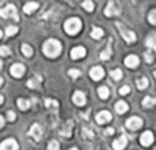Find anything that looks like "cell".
<instances>
[{
  "label": "cell",
  "mask_w": 156,
  "mask_h": 150,
  "mask_svg": "<svg viewBox=\"0 0 156 150\" xmlns=\"http://www.w3.org/2000/svg\"><path fill=\"white\" fill-rule=\"evenodd\" d=\"M126 145H127V138L125 137V135H121L118 139L114 141L112 148H114V150H123L126 148Z\"/></svg>",
  "instance_id": "obj_12"
},
{
  "label": "cell",
  "mask_w": 156,
  "mask_h": 150,
  "mask_svg": "<svg viewBox=\"0 0 156 150\" xmlns=\"http://www.w3.org/2000/svg\"><path fill=\"white\" fill-rule=\"evenodd\" d=\"M147 46L149 48V51H154L156 48V41H155V34L152 33V34H149L148 37H147V41H145Z\"/></svg>",
  "instance_id": "obj_19"
},
{
  "label": "cell",
  "mask_w": 156,
  "mask_h": 150,
  "mask_svg": "<svg viewBox=\"0 0 156 150\" xmlns=\"http://www.w3.org/2000/svg\"><path fill=\"white\" fill-rule=\"evenodd\" d=\"M103 34H104V32H103V29H100V27H93V30H92V33H90V36L94 38V40L101 38Z\"/></svg>",
  "instance_id": "obj_25"
},
{
  "label": "cell",
  "mask_w": 156,
  "mask_h": 150,
  "mask_svg": "<svg viewBox=\"0 0 156 150\" xmlns=\"http://www.w3.org/2000/svg\"><path fill=\"white\" fill-rule=\"evenodd\" d=\"M81 27H82V23H81V19H78V18H71L65 22V30L70 36L77 34L81 30Z\"/></svg>",
  "instance_id": "obj_2"
},
{
  "label": "cell",
  "mask_w": 156,
  "mask_h": 150,
  "mask_svg": "<svg viewBox=\"0 0 156 150\" xmlns=\"http://www.w3.org/2000/svg\"><path fill=\"white\" fill-rule=\"evenodd\" d=\"M60 134L63 135V137H70L71 135V126L67 128V124H66L65 128H62V131H60Z\"/></svg>",
  "instance_id": "obj_34"
},
{
  "label": "cell",
  "mask_w": 156,
  "mask_h": 150,
  "mask_svg": "<svg viewBox=\"0 0 156 150\" xmlns=\"http://www.w3.org/2000/svg\"><path fill=\"white\" fill-rule=\"evenodd\" d=\"M116 27L119 29V32H121V36L125 38V41H126L127 44H132L134 43L136 40H137V37H136V34L132 32V30H127L125 26H122L121 23H116Z\"/></svg>",
  "instance_id": "obj_4"
},
{
  "label": "cell",
  "mask_w": 156,
  "mask_h": 150,
  "mask_svg": "<svg viewBox=\"0 0 156 150\" xmlns=\"http://www.w3.org/2000/svg\"><path fill=\"white\" fill-rule=\"evenodd\" d=\"M114 132H115V130L114 128H107V135H112Z\"/></svg>",
  "instance_id": "obj_41"
},
{
  "label": "cell",
  "mask_w": 156,
  "mask_h": 150,
  "mask_svg": "<svg viewBox=\"0 0 156 150\" xmlns=\"http://www.w3.org/2000/svg\"><path fill=\"white\" fill-rule=\"evenodd\" d=\"M111 55H112V52H111V40H110V43H108L105 51H103L101 53H100V59L101 60H108L111 57Z\"/></svg>",
  "instance_id": "obj_20"
},
{
  "label": "cell",
  "mask_w": 156,
  "mask_h": 150,
  "mask_svg": "<svg viewBox=\"0 0 156 150\" xmlns=\"http://www.w3.org/2000/svg\"><path fill=\"white\" fill-rule=\"evenodd\" d=\"M141 126H143V120L140 118H137V116H133L126 121V127L130 130H138Z\"/></svg>",
  "instance_id": "obj_7"
},
{
  "label": "cell",
  "mask_w": 156,
  "mask_h": 150,
  "mask_svg": "<svg viewBox=\"0 0 156 150\" xmlns=\"http://www.w3.org/2000/svg\"><path fill=\"white\" fill-rule=\"evenodd\" d=\"M70 150H78V149H77V148H71Z\"/></svg>",
  "instance_id": "obj_45"
},
{
  "label": "cell",
  "mask_w": 156,
  "mask_h": 150,
  "mask_svg": "<svg viewBox=\"0 0 156 150\" xmlns=\"http://www.w3.org/2000/svg\"><path fill=\"white\" fill-rule=\"evenodd\" d=\"M82 7L85 8L86 11L92 12V11H93V8H94V4L90 2V0H86V2H83V3H82Z\"/></svg>",
  "instance_id": "obj_28"
},
{
  "label": "cell",
  "mask_w": 156,
  "mask_h": 150,
  "mask_svg": "<svg viewBox=\"0 0 156 150\" xmlns=\"http://www.w3.org/2000/svg\"><path fill=\"white\" fill-rule=\"evenodd\" d=\"M8 55H10L8 46H0V56H8Z\"/></svg>",
  "instance_id": "obj_37"
},
{
  "label": "cell",
  "mask_w": 156,
  "mask_h": 150,
  "mask_svg": "<svg viewBox=\"0 0 156 150\" xmlns=\"http://www.w3.org/2000/svg\"><path fill=\"white\" fill-rule=\"evenodd\" d=\"M45 107L47 108H58L59 107V104H58V101H55V100L47 98L45 100Z\"/></svg>",
  "instance_id": "obj_29"
},
{
  "label": "cell",
  "mask_w": 156,
  "mask_h": 150,
  "mask_svg": "<svg viewBox=\"0 0 156 150\" xmlns=\"http://www.w3.org/2000/svg\"><path fill=\"white\" fill-rule=\"evenodd\" d=\"M73 101L74 104L78 105V107H82V105H85L86 102V98H85V94L82 93V91H76V93L73 94Z\"/></svg>",
  "instance_id": "obj_15"
},
{
  "label": "cell",
  "mask_w": 156,
  "mask_h": 150,
  "mask_svg": "<svg viewBox=\"0 0 156 150\" xmlns=\"http://www.w3.org/2000/svg\"><path fill=\"white\" fill-rule=\"evenodd\" d=\"M0 16L2 18H14L15 21H18V14H16V8L15 5L8 4L4 8H0Z\"/></svg>",
  "instance_id": "obj_3"
},
{
  "label": "cell",
  "mask_w": 156,
  "mask_h": 150,
  "mask_svg": "<svg viewBox=\"0 0 156 150\" xmlns=\"http://www.w3.org/2000/svg\"><path fill=\"white\" fill-rule=\"evenodd\" d=\"M145 62L147 63H152L154 62V51H148V52H145Z\"/></svg>",
  "instance_id": "obj_32"
},
{
  "label": "cell",
  "mask_w": 156,
  "mask_h": 150,
  "mask_svg": "<svg viewBox=\"0 0 156 150\" xmlns=\"http://www.w3.org/2000/svg\"><path fill=\"white\" fill-rule=\"evenodd\" d=\"M89 75L93 80H100L103 77H104V70L101 67H93L90 71H89Z\"/></svg>",
  "instance_id": "obj_14"
},
{
  "label": "cell",
  "mask_w": 156,
  "mask_h": 150,
  "mask_svg": "<svg viewBox=\"0 0 156 150\" xmlns=\"http://www.w3.org/2000/svg\"><path fill=\"white\" fill-rule=\"evenodd\" d=\"M29 135H30V137H32L34 141H40L41 135H43V128H41L40 124H33V126L30 127Z\"/></svg>",
  "instance_id": "obj_6"
},
{
  "label": "cell",
  "mask_w": 156,
  "mask_h": 150,
  "mask_svg": "<svg viewBox=\"0 0 156 150\" xmlns=\"http://www.w3.org/2000/svg\"><path fill=\"white\" fill-rule=\"evenodd\" d=\"M129 93H130L129 86H122V87L119 89V94H121V96H125V94H129Z\"/></svg>",
  "instance_id": "obj_38"
},
{
  "label": "cell",
  "mask_w": 156,
  "mask_h": 150,
  "mask_svg": "<svg viewBox=\"0 0 156 150\" xmlns=\"http://www.w3.org/2000/svg\"><path fill=\"white\" fill-rule=\"evenodd\" d=\"M111 120V113L108 111H101L100 113H97L96 116V121L99 124H105Z\"/></svg>",
  "instance_id": "obj_13"
},
{
  "label": "cell",
  "mask_w": 156,
  "mask_h": 150,
  "mask_svg": "<svg viewBox=\"0 0 156 150\" xmlns=\"http://www.w3.org/2000/svg\"><path fill=\"white\" fill-rule=\"evenodd\" d=\"M2 85H3V78L0 77V86H2Z\"/></svg>",
  "instance_id": "obj_44"
},
{
  "label": "cell",
  "mask_w": 156,
  "mask_h": 150,
  "mask_svg": "<svg viewBox=\"0 0 156 150\" xmlns=\"http://www.w3.org/2000/svg\"><path fill=\"white\" fill-rule=\"evenodd\" d=\"M3 101H4V98H3V96H0V104H3Z\"/></svg>",
  "instance_id": "obj_43"
},
{
  "label": "cell",
  "mask_w": 156,
  "mask_h": 150,
  "mask_svg": "<svg viewBox=\"0 0 156 150\" xmlns=\"http://www.w3.org/2000/svg\"><path fill=\"white\" fill-rule=\"evenodd\" d=\"M18 33V27L16 26H8L7 29H5V34L7 36H14Z\"/></svg>",
  "instance_id": "obj_31"
},
{
  "label": "cell",
  "mask_w": 156,
  "mask_h": 150,
  "mask_svg": "<svg viewBox=\"0 0 156 150\" xmlns=\"http://www.w3.org/2000/svg\"><path fill=\"white\" fill-rule=\"evenodd\" d=\"M110 75H111V77H112L115 80H119V79L122 78V71H121V70H111Z\"/></svg>",
  "instance_id": "obj_30"
},
{
  "label": "cell",
  "mask_w": 156,
  "mask_h": 150,
  "mask_svg": "<svg viewBox=\"0 0 156 150\" xmlns=\"http://www.w3.org/2000/svg\"><path fill=\"white\" fill-rule=\"evenodd\" d=\"M10 73L12 77L15 78H21L22 75L25 74V67L22 64H19V63H16V64H12L10 68Z\"/></svg>",
  "instance_id": "obj_11"
},
{
  "label": "cell",
  "mask_w": 156,
  "mask_h": 150,
  "mask_svg": "<svg viewBox=\"0 0 156 150\" xmlns=\"http://www.w3.org/2000/svg\"><path fill=\"white\" fill-rule=\"evenodd\" d=\"M43 52L45 56L48 57H58L62 52V44L58 40H48L44 43L43 45Z\"/></svg>",
  "instance_id": "obj_1"
},
{
  "label": "cell",
  "mask_w": 156,
  "mask_h": 150,
  "mask_svg": "<svg viewBox=\"0 0 156 150\" xmlns=\"http://www.w3.org/2000/svg\"><path fill=\"white\" fill-rule=\"evenodd\" d=\"M97 94H99V97L101 100H107L108 96H110V90H108L105 86H101V87H99V90H97Z\"/></svg>",
  "instance_id": "obj_22"
},
{
  "label": "cell",
  "mask_w": 156,
  "mask_h": 150,
  "mask_svg": "<svg viewBox=\"0 0 156 150\" xmlns=\"http://www.w3.org/2000/svg\"><path fill=\"white\" fill-rule=\"evenodd\" d=\"M140 142L143 146H145V148H148V146L152 145V142H154V134H152L151 131H145L143 135L140 137Z\"/></svg>",
  "instance_id": "obj_8"
},
{
  "label": "cell",
  "mask_w": 156,
  "mask_h": 150,
  "mask_svg": "<svg viewBox=\"0 0 156 150\" xmlns=\"http://www.w3.org/2000/svg\"><path fill=\"white\" fill-rule=\"evenodd\" d=\"M37 8H38V3H33V2L26 3V4L23 5V11L26 14H32L33 11H36Z\"/></svg>",
  "instance_id": "obj_18"
},
{
  "label": "cell",
  "mask_w": 156,
  "mask_h": 150,
  "mask_svg": "<svg viewBox=\"0 0 156 150\" xmlns=\"http://www.w3.org/2000/svg\"><path fill=\"white\" fill-rule=\"evenodd\" d=\"M69 77H71V78H78V77H81V71L80 70H74V68H71V70H69Z\"/></svg>",
  "instance_id": "obj_33"
},
{
  "label": "cell",
  "mask_w": 156,
  "mask_h": 150,
  "mask_svg": "<svg viewBox=\"0 0 156 150\" xmlns=\"http://www.w3.org/2000/svg\"><path fill=\"white\" fill-rule=\"evenodd\" d=\"M155 104H156V100L154 97H145L143 100V107H145V108H152Z\"/></svg>",
  "instance_id": "obj_24"
},
{
  "label": "cell",
  "mask_w": 156,
  "mask_h": 150,
  "mask_svg": "<svg viewBox=\"0 0 156 150\" xmlns=\"http://www.w3.org/2000/svg\"><path fill=\"white\" fill-rule=\"evenodd\" d=\"M21 49H22V53H23L26 57H30V56H32V55H33V49L30 48V46L27 45V44H23Z\"/></svg>",
  "instance_id": "obj_27"
},
{
  "label": "cell",
  "mask_w": 156,
  "mask_h": 150,
  "mask_svg": "<svg viewBox=\"0 0 156 150\" xmlns=\"http://www.w3.org/2000/svg\"><path fill=\"white\" fill-rule=\"evenodd\" d=\"M127 109H129V105H127L125 101H119V102H116V104H115V111L119 113V115L126 113Z\"/></svg>",
  "instance_id": "obj_17"
},
{
  "label": "cell",
  "mask_w": 156,
  "mask_h": 150,
  "mask_svg": "<svg viewBox=\"0 0 156 150\" xmlns=\"http://www.w3.org/2000/svg\"><path fill=\"white\" fill-rule=\"evenodd\" d=\"M140 63V59H138L136 55H129V56L125 59V64L129 68H136Z\"/></svg>",
  "instance_id": "obj_16"
},
{
  "label": "cell",
  "mask_w": 156,
  "mask_h": 150,
  "mask_svg": "<svg viewBox=\"0 0 156 150\" xmlns=\"http://www.w3.org/2000/svg\"><path fill=\"white\" fill-rule=\"evenodd\" d=\"M70 55H71V59H74V60L82 59V57H85V55H86V49L83 48V46H76V48L71 49Z\"/></svg>",
  "instance_id": "obj_9"
},
{
  "label": "cell",
  "mask_w": 156,
  "mask_h": 150,
  "mask_svg": "<svg viewBox=\"0 0 156 150\" xmlns=\"http://www.w3.org/2000/svg\"><path fill=\"white\" fill-rule=\"evenodd\" d=\"M83 135H85L86 138H93V132L89 131L88 128H83Z\"/></svg>",
  "instance_id": "obj_40"
},
{
  "label": "cell",
  "mask_w": 156,
  "mask_h": 150,
  "mask_svg": "<svg viewBox=\"0 0 156 150\" xmlns=\"http://www.w3.org/2000/svg\"><path fill=\"white\" fill-rule=\"evenodd\" d=\"M18 149H19V146L15 139H5L0 145V150H18Z\"/></svg>",
  "instance_id": "obj_10"
},
{
  "label": "cell",
  "mask_w": 156,
  "mask_h": 150,
  "mask_svg": "<svg viewBox=\"0 0 156 150\" xmlns=\"http://www.w3.org/2000/svg\"><path fill=\"white\" fill-rule=\"evenodd\" d=\"M3 126H4V119H3L2 116H0V128H2Z\"/></svg>",
  "instance_id": "obj_42"
},
{
  "label": "cell",
  "mask_w": 156,
  "mask_h": 150,
  "mask_svg": "<svg viewBox=\"0 0 156 150\" xmlns=\"http://www.w3.org/2000/svg\"><path fill=\"white\" fill-rule=\"evenodd\" d=\"M18 107H19V109H22V111H27L30 108V101L29 100H25V98H19Z\"/></svg>",
  "instance_id": "obj_23"
},
{
  "label": "cell",
  "mask_w": 156,
  "mask_h": 150,
  "mask_svg": "<svg viewBox=\"0 0 156 150\" xmlns=\"http://www.w3.org/2000/svg\"><path fill=\"white\" fill-rule=\"evenodd\" d=\"M104 14H105L107 16H115V15H119V14H121V11H119V8H118V5H116V3L110 2V3L107 4V7H105Z\"/></svg>",
  "instance_id": "obj_5"
},
{
  "label": "cell",
  "mask_w": 156,
  "mask_h": 150,
  "mask_svg": "<svg viewBox=\"0 0 156 150\" xmlns=\"http://www.w3.org/2000/svg\"><path fill=\"white\" fill-rule=\"evenodd\" d=\"M148 79H147L145 77L144 78H140V79H137V87L140 89V90H143V89H147L148 87Z\"/></svg>",
  "instance_id": "obj_26"
},
{
  "label": "cell",
  "mask_w": 156,
  "mask_h": 150,
  "mask_svg": "<svg viewBox=\"0 0 156 150\" xmlns=\"http://www.w3.org/2000/svg\"><path fill=\"white\" fill-rule=\"evenodd\" d=\"M40 83H41V78L38 77V75H36L33 79H30L29 82H27V87L36 89V87H38V86H40Z\"/></svg>",
  "instance_id": "obj_21"
},
{
  "label": "cell",
  "mask_w": 156,
  "mask_h": 150,
  "mask_svg": "<svg viewBox=\"0 0 156 150\" xmlns=\"http://www.w3.org/2000/svg\"><path fill=\"white\" fill-rule=\"evenodd\" d=\"M7 119L10 121H14V120H15V113H14L12 111H10V112L7 113Z\"/></svg>",
  "instance_id": "obj_39"
},
{
  "label": "cell",
  "mask_w": 156,
  "mask_h": 150,
  "mask_svg": "<svg viewBox=\"0 0 156 150\" xmlns=\"http://www.w3.org/2000/svg\"><path fill=\"white\" fill-rule=\"evenodd\" d=\"M0 37H2V30H0Z\"/></svg>",
  "instance_id": "obj_46"
},
{
  "label": "cell",
  "mask_w": 156,
  "mask_h": 150,
  "mask_svg": "<svg viewBox=\"0 0 156 150\" xmlns=\"http://www.w3.org/2000/svg\"><path fill=\"white\" fill-rule=\"evenodd\" d=\"M0 68H2V62H0Z\"/></svg>",
  "instance_id": "obj_47"
},
{
  "label": "cell",
  "mask_w": 156,
  "mask_h": 150,
  "mask_svg": "<svg viewBox=\"0 0 156 150\" xmlns=\"http://www.w3.org/2000/svg\"><path fill=\"white\" fill-rule=\"evenodd\" d=\"M48 150H59V143L56 141H51L48 143Z\"/></svg>",
  "instance_id": "obj_35"
},
{
  "label": "cell",
  "mask_w": 156,
  "mask_h": 150,
  "mask_svg": "<svg viewBox=\"0 0 156 150\" xmlns=\"http://www.w3.org/2000/svg\"><path fill=\"white\" fill-rule=\"evenodd\" d=\"M148 18H149V23H151V25H155L156 23V11L155 10H152L151 12H149Z\"/></svg>",
  "instance_id": "obj_36"
}]
</instances>
